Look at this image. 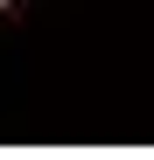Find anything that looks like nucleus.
Masks as SVG:
<instances>
[{
  "mask_svg": "<svg viewBox=\"0 0 154 160\" xmlns=\"http://www.w3.org/2000/svg\"><path fill=\"white\" fill-rule=\"evenodd\" d=\"M7 7H14V0H0V14H7Z\"/></svg>",
  "mask_w": 154,
  "mask_h": 160,
  "instance_id": "1",
  "label": "nucleus"
}]
</instances>
